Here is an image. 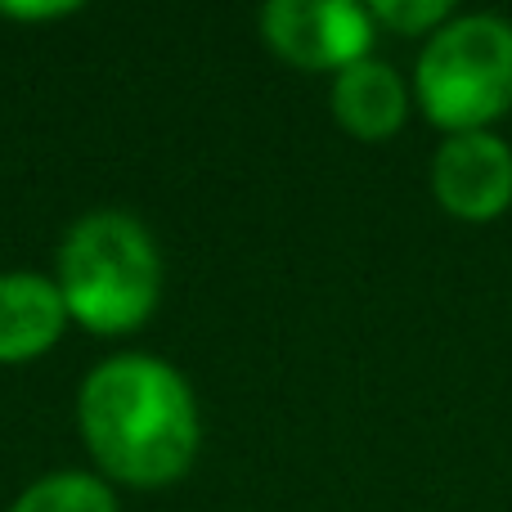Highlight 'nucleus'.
Returning a JSON list of instances; mask_svg holds the SVG:
<instances>
[{
    "mask_svg": "<svg viewBox=\"0 0 512 512\" xmlns=\"http://www.w3.org/2000/svg\"><path fill=\"white\" fill-rule=\"evenodd\" d=\"M63 306L90 333H131L153 315L162 256L135 216L95 212L72 225L59 252Z\"/></svg>",
    "mask_w": 512,
    "mask_h": 512,
    "instance_id": "nucleus-2",
    "label": "nucleus"
},
{
    "mask_svg": "<svg viewBox=\"0 0 512 512\" xmlns=\"http://www.w3.org/2000/svg\"><path fill=\"white\" fill-rule=\"evenodd\" d=\"M14 512H117V504L99 477L59 472V477H45L32 490H23Z\"/></svg>",
    "mask_w": 512,
    "mask_h": 512,
    "instance_id": "nucleus-8",
    "label": "nucleus"
},
{
    "mask_svg": "<svg viewBox=\"0 0 512 512\" xmlns=\"http://www.w3.org/2000/svg\"><path fill=\"white\" fill-rule=\"evenodd\" d=\"M81 432L108 477L167 486L194 463L198 405L171 364L153 355H117L81 387Z\"/></svg>",
    "mask_w": 512,
    "mask_h": 512,
    "instance_id": "nucleus-1",
    "label": "nucleus"
},
{
    "mask_svg": "<svg viewBox=\"0 0 512 512\" xmlns=\"http://www.w3.org/2000/svg\"><path fill=\"white\" fill-rule=\"evenodd\" d=\"M373 23H387L391 32H436L450 23V0H373L369 5Z\"/></svg>",
    "mask_w": 512,
    "mask_h": 512,
    "instance_id": "nucleus-9",
    "label": "nucleus"
},
{
    "mask_svg": "<svg viewBox=\"0 0 512 512\" xmlns=\"http://www.w3.org/2000/svg\"><path fill=\"white\" fill-rule=\"evenodd\" d=\"M72 5H9L5 14H14V18H54V14H68Z\"/></svg>",
    "mask_w": 512,
    "mask_h": 512,
    "instance_id": "nucleus-10",
    "label": "nucleus"
},
{
    "mask_svg": "<svg viewBox=\"0 0 512 512\" xmlns=\"http://www.w3.org/2000/svg\"><path fill=\"white\" fill-rule=\"evenodd\" d=\"M432 194L459 221H495L512 203V149L495 131H459L432 158Z\"/></svg>",
    "mask_w": 512,
    "mask_h": 512,
    "instance_id": "nucleus-5",
    "label": "nucleus"
},
{
    "mask_svg": "<svg viewBox=\"0 0 512 512\" xmlns=\"http://www.w3.org/2000/svg\"><path fill=\"white\" fill-rule=\"evenodd\" d=\"M68 324L59 283L41 274H0V364L45 355Z\"/></svg>",
    "mask_w": 512,
    "mask_h": 512,
    "instance_id": "nucleus-6",
    "label": "nucleus"
},
{
    "mask_svg": "<svg viewBox=\"0 0 512 512\" xmlns=\"http://www.w3.org/2000/svg\"><path fill=\"white\" fill-rule=\"evenodd\" d=\"M414 90L423 113L450 135L490 131L512 108V23L499 14H459L427 36Z\"/></svg>",
    "mask_w": 512,
    "mask_h": 512,
    "instance_id": "nucleus-3",
    "label": "nucleus"
},
{
    "mask_svg": "<svg viewBox=\"0 0 512 512\" xmlns=\"http://www.w3.org/2000/svg\"><path fill=\"white\" fill-rule=\"evenodd\" d=\"M409 113V90L400 72L382 59H355L333 81V117L355 140H387Z\"/></svg>",
    "mask_w": 512,
    "mask_h": 512,
    "instance_id": "nucleus-7",
    "label": "nucleus"
},
{
    "mask_svg": "<svg viewBox=\"0 0 512 512\" xmlns=\"http://www.w3.org/2000/svg\"><path fill=\"white\" fill-rule=\"evenodd\" d=\"M261 32L274 54L306 72L351 68L369 59L373 18L351 0H270L261 9Z\"/></svg>",
    "mask_w": 512,
    "mask_h": 512,
    "instance_id": "nucleus-4",
    "label": "nucleus"
}]
</instances>
